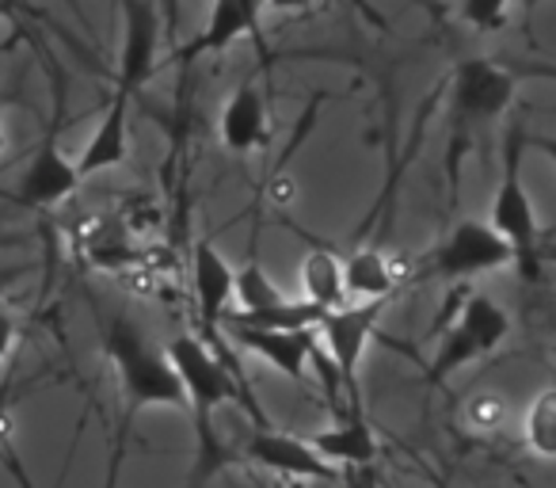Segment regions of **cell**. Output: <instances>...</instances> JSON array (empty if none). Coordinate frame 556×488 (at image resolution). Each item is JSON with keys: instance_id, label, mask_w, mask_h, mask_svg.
Returning <instances> with one entry per match:
<instances>
[{"instance_id": "cell-1", "label": "cell", "mask_w": 556, "mask_h": 488, "mask_svg": "<svg viewBox=\"0 0 556 488\" xmlns=\"http://www.w3.org/2000/svg\"><path fill=\"white\" fill-rule=\"evenodd\" d=\"M168 363L176 366L179 386L187 393V412L194 420V435H199V462L191 473V488H199L206 477H214L225 462H229V450L217 439L214 416L225 404H240L244 412H255L252 397L244 393V386L237 381V374L229 371L222 355L210 348L202 336L179 333L168 340Z\"/></svg>"}, {"instance_id": "cell-2", "label": "cell", "mask_w": 556, "mask_h": 488, "mask_svg": "<svg viewBox=\"0 0 556 488\" xmlns=\"http://www.w3.org/2000/svg\"><path fill=\"white\" fill-rule=\"evenodd\" d=\"M108 359L123 393V431H130V420L146 409L187 412V393L176 366L168 363V351L153 348L134 321L115 317L108 325Z\"/></svg>"}, {"instance_id": "cell-3", "label": "cell", "mask_w": 556, "mask_h": 488, "mask_svg": "<svg viewBox=\"0 0 556 488\" xmlns=\"http://www.w3.org/2000/svg\"><path fill=\"white\" fill-rule=\"evenodd\" d=\"M522 153H526V130L522 123H510L503 134V176L500 191L492 199V229L507 240L515 267L530 287L541 283V229L533 214V199L522 179Z\"/></svg>"}, {"instance_id": "cell-4", "label": "cell", "mask_w": 556, "mask_h": 488, "mask_svg": "<svg viewBox=\"0 0 556 488\" xmlns=\"http://www.w3.org/2000/svg\"><path fill=\"white\" fill-rule=\"evenodd\" d=\"M507 336H510L507 310H503L492 295L472 290V295L462 298V310H457V317L450 321L446 333H442L439 351H434L431 374H427V378L446 381L450 374H457L462 366L495 355V351L507 343Z\"/></svg>"}, {"instance_id": "cell-5", "label": "cell", "mask_w": 556, "mask_h": 488, "mask_svg": "<svg viewBox=\"0 0 556 488\" xmlns=\"http://www.w3.org/2000/svg\"><path fill=\"white\" fill-rule=\"evenodd\" d=\"M500 267H515V256H510L507 240L477 217L454 222L446 237L427 252V272L442 283H454V287L477 279V275L500 272Z\"/></svg>"}, {"instance_id": "cell-6", "label": "cell", "mask_w": 556, "mask_h": 488, "mask_svg": "<svg viewBox=\"0 0 556 488\" xmlns=\"http://www.w3.org/2000/svg\"><path fill=\"white\" fill-rule=\"evenodd\" d=\"M386 313V305H363V302H348L343 310L325 313L317 336L328 351V363H332L336 378H340L343 397H351V412H363L358 401V366L363 355L370 348L374 333H378V321Z\"/></svg>"}, {"instance_id": "cell-7", "label": "cell", "mask_w": 556, "mask_h": 488, "mask_svg": "<svg viewBox=\"0 0 556 488\" xmlns=\"http://www.w3.org/2000/svg\"><path fill=\"white\" fill-rule=\"evenodd\" d=\"M450 92H454L457 123H492V118L507 115V108L515 103L518 80L492 58H465V62H457Z\"/></svg>"}, {"instance_id": "cell-8", "label": "cell", "mask_w": 556, "mask_h": 488, "mask_svg": "<svg viewBox=\"0 0 556 488\" xmlns=\"http://www.w3.org/2000/svg\"><path fill=\"white\" fill-rule=\"evenodd\" d=\"M156 65H161V12L153 4L130 0L123 4V42H118V73L111 96L134 100L153 80Z\"/></svg>"}, {"instance_id": "cell-9", "label": "cell", "mask_w": 556, "mask_h": 488, "mask_svg": "<svg viewBox=\"0 0 556 488\" xmlns=\"http://www.w3.org/2000/svg\"><path fill=\"white\" fill-rule=\"evenodd\" d=\"M191 287L194 305H199L202 321V340H214L225 328V321L237 310V267L210 245V240H194L191 249Z\"/></svg>"}, {"instance_id": "cell-10", "label": "cell", "mask_w": 556, "mask_h": 488, "mask_svg": "<svg viewBox=\"0 0 556 488\" xmlns=\"http://www.w3.org/2000/svg\"><path fill=\"white\" fill-rule=\"evenodd\" d=\"M225 333L240 351L263 359L275 366L282 378L290 381H309V363H320V336L317 328H302V333H267V328H248L237 321H225Z\"/></svg>"}, {"instance_id": "cell-11", "label": "cell", "mask_w": 556, "mask_h": 488, "mask_svg": "<svg viewBox=\"0 0 556 488\" xmlns=\"http://www.w3.org/2000/svg\"><path fill=\"white\" fill-rule=\"evenodd\" d=\"M244 458L287 480H340L343 477L340 470H332V465L309 447V439L275 431V427H267V424H260L248 435Z\"/></svg>"}, {"instance_id": "cell-12", "label": "cell", "mask_w": 556, "mask_h": 488, "mask_svg": "<svg viewBox=\"0 0 556 488\" xmlns=\"http://www.w3.org/2000/svg\"><path fill=\"white\" fill-rule=\"evenodd\" d=\"M80 184H85V179H80V172H77V161H70V157L62 153L58 130H50L47 138H42V146L31 153V161L24 164V172H20V202H24L27 210H50L70 199Z\"/></svg>"}, {"instance_id": "cell-13", "label": "cell", "mask_w": 556, "mask_h": 488, "mask_svg": "<svg viewBox=\"0 0 556 488\" xmlns=\"http://www.w3.org/2000/svg\"><path fill=\"white\" fill-rule=\"evenodd\" d=\"M309 447L325 458L332 470H351V473H370L378 462V431L370 427V420L363 412H351L348 420H336L332 427L309 435Z\"/></svg>"}, {"instance_id": "cell-14", "label": "cell", "mask_w": 556, "mask_h": 488, "mask_svg": "<svg viewBox=\"0 0 556 488\" xmlns=\"http://www.w3.org/2000/svg\"><path fill=\"white\" fill-rule=\"evenodd\" d=\"M130 103L123 96H111L108 111L100 115L96 130L88 134L85 149L77 153V172L80 179L103 176V172H115L130 157Z\"/></svg>"}, {"instance_id": "cell-15", "label": "cell", "mask_w": 556, "mask_h": 488, "mask_svg": "<svg viewBox=\"0 0 556 488\" xmlns=\"http://www.w3.org/2000/svg\"><path fill=\"white\" fill-rule=\"evenodd\" d=\"M217 130H222V146L229 149L232 157L260 153V149L267 146V138H270L267 103H263V92L252 85V80H240V85L229 92Z\"/></svg>"}, {"instance_id": "cell-16", "label": "cell", "mask_w": 556, "mask_h": 488, "mask_svg": "<svg viewBox=\"0 0 556 488\" xmlns=\"http://www.w3.org/2000/svg\"><path fill=\"white\" fill-rule=\"evenodd\" d=\"M343 287H348V302L389 305V298L401 287V264L378 245H363L343 256Z\"/></svg>"}, {"instance_id": "cell-17", "label": "cell", "mask_w": 556, "mask_h": 488, "mask_svg": "<svg viewBox=\"0 0 556 488\" xmlns=\"http://www.w3.org/2000/svg\"><path fill=\"white\" fill-rule=\"evenodd\" d=\"M260 16L263 9L260 4H240V0H217L214 9L206 12V24L202 32L194 35V42L184 50V62L187 58H202V54H225L232 42L248 39V35L260 32Z\"/></svg>"}, {"instance_id": "cell-18", "label": "cell", "mask_w": 556, "mask_h": 488, "mask_svg": "<svg viewBox=\"0 0 556 488\" xmlns=\"http://www.w3.org/2000/svg\"><path fill=\"white\" fill-rule=\"evenodd\" d=\"M298 287L302 302L317 305L320 313H336L348 305V287H343V256L325 245L309 249L298 264Z\"/></svg>"}, {"instance_id": "cell-19", "label": "cell", "mask_w": 556, "mask_h": 488, "mask_svg": "<svg viewBox=\"0 0 556 488\" xmlns=\"http://www.w3.org/2000/svg\"><path fill=\"white\" fill-rule=\"evenodd\" d=\"M282 302H287V295L270 283V275L260 267V260H248L244 267H237V310H232V317L267 313Z\"/></svg>"}, {"instance_id": "cell-20", "label": "cell", "mask_w": 556, "mask_h": 488, "mask_svg": "<svg viewBox=\"0 0 556 488\" xmlns=\"http://www.w3.org/2000/svg\"><path fill=\"white\" fill-rule=\"evenodd\" d=\"M526 447L538 458H556V386H545L533 393L522 420Z\"/></svg>"}, {"instance_id": "cell-21", "label": "cell", "mask_w": 556, "mask_h": 488, "mask_svg": "<svg viewBox=\"0 0 556 488\" xmlns=\"http://www.w3.org/2000/svg\"><path fill=\"white\" fill-rule=\"evenodd\" d=\"M457 20H462V24H469L472 32L492 35V32H503V27H507L510 9L503 4V0H469V4H462V9H457Z\"/></svg>"}, {"instance_id": "cell-22", "label": "cell", "mask_w": 556, "mask_h": 488, "mask_svg": "<svg viewBox=\"0 0 556 488\" xmlns=\"http://www.w3.org/2000/svg\"><path fill=\"white\" fill-rule=\"evenodd\" d=\"M465 420H469L472 431H495L507 420V401L500 393H472L465 401Z\"/></svg>"}, {"instance_id": "cell-23", "label": "cell", "mask_w": 556, "mask_h": 488, "mask_svg": "<svg viewBox=\"0 0 556 488\" xmlns=\"http://www.w3.org/2000/svg\"><path fill=\"white\" fill-rule=\"evenodd\" d=\"M16 340H20L16 317H12V313L0 305V363H9V355L16 351Z\"/></svg>"}, {"instance_id": "cell-24", "label": "cell", "mask_w": 556, "mask_h": 488, "mask_svg": "<svg viewBox=\"0 0 556 488\" xmlns=\"http://www.w3.org/2000/svg\"><path fill=\"white\" fill-rule=\"evenodd\" d=\"M4 115H9V100L0 96V149H4V141H9V130H4Z\"/></svg>"}, {"instance_id": "cell-25", "label": "cell", "mask_w": 556, "mask_h": 488, "mask_svg": "<svg viewBox=\"0 0 556 488\" xmlns=\"http://www.w3.org/2000/svg\"><path fill=\"white\" fill-rule=\"evenodd\" d=\"M4 16H9V9H0V20H4Z\"/></svg>"}]
</instances>
